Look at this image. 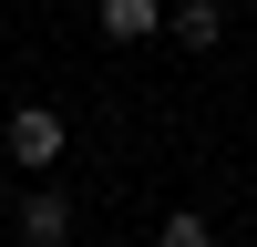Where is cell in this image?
Masks as SVG:
<instances>
[{
	"mask_svg": "<svg viewBox=\"0 0 257 247\" xmlns=\"http://www.w3.org/2000/svg\"><path fill=\"white\" fill-rule=\"evenodd\" d=\"M155 0H103V31H113V41H144V31H155Z\"/></svg>",
	"mask_w": 257,
	"mask_h": 247,
	"instance_id": "cell-3",
	"label": "cell"
},
{
	"mask_svg": "<svg viewBox=\"0 0 257 247\" xmlns=\"http://www.w3.org/2000/svg\"><path fill=\"white\" fill-rule=\"evenodd\" d=\"M21 237H31V247H62V237H72V206H62V196H21Z\"/></svg>",
	"mask_w": 257,
	"mask_h": 247,
	"instance_id": "cell-2",
	"label": "cell"
},
{
	"mask_svg": "<svg viewBox=\"0 0 257 247\" xmlns=\"http://www.w3.org/2000/svg\"><path fill=\"white\" fill-rule=\"evenodd\" d=\"M155 247H216V226H206V216H196V206H175V216H165V226H155Z\"/></svg>",
	"mask_w": 257,
	"mask_h": 247,
	"instance_id": "cell-5",
	"label": "cell"
},
{
	"mask_svg": "<svg viewBox=\"0 0 257 247\" xmlns=\"http://www.w3.org/2000/svg\"><path fill=\"white\" fill-rule=\"evenodd\" d=\"M62 144H72V134H62V113H41V103H21V113H11V165H62Z\"/></svg>",
	"mask_w": 257,
	"mask_h": 247,
	"instance_id": "cell-1",
	"label": "cell"
},
{
	"mask_svg": "<svg viewBox=\"0 0 257 247\" xmlns=\"http://www.w3.org/2000/svg\"><path fill=\"white\" fill-rule=\"evenodd\" d=\"M0 206H11V196H0Z\"/></svg>",
	"mask_w": 257,
	"mask_h": 247,
	"instance_id": "cell-6",
	"label": "cell"
},
{
	"mask_svg": "<svg viewBox=\"0 0 257 247\" xmlns=\"http://www.w3.org/2000/svg\"><path fill=\"white\" fill-rule=\"evenodd\" d=\"M175 31H185V52H206V41H226V11H216V0H185Z\"/></svg>",
	"mask_w": 257,
	"mask_h": 247,
	"instance_id": "cell-4",
	"label": "cell"
}]
</instances>
